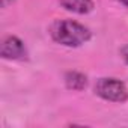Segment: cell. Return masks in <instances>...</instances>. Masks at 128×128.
<instances>
[{
	"mask_svg": "<svg viewBox=\"0 0 128 128\" xmlns=\"http://www.w3.org/2000/svg\"><path fill=\"white\" fill-rule=\"evenodd\" d=\"M50 36L54 42L63 47H80L90 39L92 33L82 23L72 20H57L50 27Z\"/></svg>",
	"mask_w": 128,
	"mask_h": 128,
	"instance_id": "obj_1",
	"label": "cell"
},
{
	"mask_svg": "<svg viewBox=\"0 0 128 128\" xmlns=\"http://www.w3.org/2000/svg\"><path fill=\"white\" fill-rule=\"evenodd\" d=\"M94 90L100 98H102L106 101L125 102L128 100V89H126L125 83L118 78H113V77H102V78L96 80Z\"/></svg>",
	"mask_w": 128,
	"mask_h": 128,
	"instance_id": "obj_2",
	"label": "cell"
},
{
	"mask_svg": "<svg viewBox=\"0 0 128 128\" xmlns=\"http://www.w3.org/2000/svg\"><path fill=\"white\" fill-rule=\"evenodd\" d=\"M0 54L6 60H24L27 57V48L20 38L8 36L2 42Z\"/></svg>",
	"mask_w": 128,
	"mask_h": 128,
	"instance_id": "obj_3",
	"label": "cell"
},
{
	"mask_svg": "<svg viewBox=\"0 0 128 128\" xmlns=\"http://www.w3.org/2000/svg\"><path fill=\"white\" fill-rule=\"evenodd\" d=\"M60 3V6L63 9H66L70 12L78 14V15H84L89 14L94 9V0H57Z\"/></svg>",
	"mask_w": 128,
	"mask_h": 128,
	"instance_id": "obj_4",
	"label": "cell"
},
{
	"mask_svg": "<svg viewBox=\"0 0 128 128\" xmlns=\"http://www.w3.org/2000/svg\"><path fill=\"white\" fill-rule=\"evenodd\" d=\"M65 84L70 90H83L88 86V77L78 71H68L65 74Z\"/></svg>",
	"mask_w": 128,
	"mask_h": 128,
	"instance_id": "obj_5",
	"label": "cell"
},
{
	"mask_svg": "<svg viewBox=\"0 0 128 128\" xmlns=\"http://www.w3.org/2000/svg\"><path fill=\"white\" fill-rule=\"evenodd\" d=\"M15 0H0V3H2V8H8L9 5H12Z\"/></svg>",
	"mask_w": 128,
	"mask_h": 128,
	"instance_id": "obj_6",
	"label": "cell"
},
{
	"mask_svg": "<svg viewBox=\"0 0 128 128\" xmlns=\"http://www.w3.org/2000/svg\"><path fill=\"white\" fill-rule=\"evenodd\" d=\"M122 56H124V60L128 63V45H126V47L122 50Z\"/></svg>",
	"mask_w": 128,
	"mask_h": 128,
	"instance_id": "obj_7",
	"label": "cell"
},
{
	"mask_svg": "<svg viewBox=\"0 0 128 128\" xmlns=\"http://www.w3.org/2000/svg\"><path fill=\"white\" fill-rule=\"evenodd\" d=\"M118 2H119L120 5H124V6H126V8H128V0H118Z\"/></svg>",
	"mask_w": 128,
	"mask_h": 128,
	"instance_id": "obj_8",
	"label": "cell"
}]
</instances>
